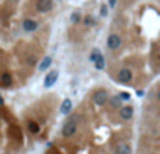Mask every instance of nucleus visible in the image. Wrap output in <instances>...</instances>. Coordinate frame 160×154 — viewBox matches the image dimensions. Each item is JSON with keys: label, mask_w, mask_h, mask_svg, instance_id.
Instances as JSON below:
<instances>
[{"label": "nucleus", "mask_w": 160, "mask_h": 154, "mask_svg": "<svg viewBox=\"0 0 160 154\" xmlns=\"http://www.w3.org/2000/svg\"><path fill=\"white\" fill-rule=\"evenodd\" d=\"M75 132H77V120H75V118H71V120H68V121L64 123L61 134H63V137L69 139V137H72Z\"/></svg>", "instance_id": "f257e3e1"}, {"label": "nucleus", "mask_w": 160, "mask_h": 154, "mask_svg": "<svg viewBox=\"0 0 160 154\" xmlns=\"http://www.w3.org/2000/svg\"><path fill=\"white\" fill-rule=\"evenodd\" d=\"M93 101H94V104H96V105L107 104V101H108V93H107V90L97 88L96 91L93 93Z\"/></svg>", "instance_id": "f03ea898"}, {"label": "nucleus", "mask_w": 160, "mask_h": 154, "mask_svg": "<svg viewBox=\"0 0 160 154\" xmlns=\"http://www.w3.org/2000/svg\"><path fill=\"white\" fill-rule=\"evenodd\" d=\"M132 79H134V72L130 69L122 68V69L118 71V80L121 84H129V82H132Z\"/></svg>", "instance_id": "7ed1b4c3"}, {"label": "nucleus", "mask_w": 160, "mask_h": 154, "mask_svg": "<svg viewBox=\"0 0 160 154\" xmlns=\"http://www.w3.org/2000/svg\"><path fill=\"white\" fill-rule=\"evenodd\" d=\"M121 43H122L121 41V36L116 35V33H113V35H110L108 38H107V47L110 50H116V49H119Z\"/></svg>", "instance_id": "20e7f679"}, {"label": "nucleus", "mask_w": 160, "mask_h": 154, "mask_svg": "<svg viewBox=\"0 0 160 154\" xmlns=\"http://www.w3.org/2000/svg\"><path fill=\"white\" fill-rule=\"evenodd\" d=\"M52 6H53L52 0H38V2H36L38 13H47V11L52 10Z\"/></svg>", "instance_id": "39448f33"}, {"label": "nucleus", "mask_w": 160, "mask_h": 154, "mask_svg": "<svg viewBox=\"0 0 160 154\" xmlns=\"http://www.w3.org/2000/svg\"><path fill=\"white\" fill-rule=\"evenodd\" d=\"M56 79H58V72L56 71H50V72H47V76L44 77V87L46 88H50L55 85L56 82Z\"/></svg>", "instance_id": "423d86ee"}, {"label": "nucleus", "mask_w": 160, "mask_h": 154, "mask_svg": "<svg viewBox=\"0 0 160 154\" xmlns=\"http://www.w3.org/2000/svg\"><path fill=\"white\" fill-rule=\"evenodd\" d=\"M132 116H134V108H132L130 105H124V107L119 108V118L121 120L127 121V120L132 118Z\"/></svg>", "instance_id": "0eeeda50"}, {"label": "nucleus", "mask_w": 160, "mask_h": 154, "mask_svg": "<svg viewBox=\"0 0 160 154\" xmlns=\"http://www.w3.org/2000/svg\"><path fill=\"white\" fill-rule=\"evenodd\" d=\"M22 29L25 30V32H35L36 29H38V22L36 21H33V19H24L22 21Z\"/></svg>", "instance_id": "6e6552de"}, {"label": "nucleus", "mask_w": 160, "mask_h": 154, "mask_svg": "<svg viewBox=\"0 0 160 154\" xmlns=\"http://www.w3.org/2000/svg\"><path fill=\"white\" fill-rule=\"evenodd\" d=\"M71 110H72V101H71L69 98L63 99V102H61V105H60V113H63V115H68Z\"/></svg>", "instance_id": "1a4fd4ad"}, {"label": "nucleus", "mask_w": 160, "mask_h": 154, "mask_svg": "<svg viewBox=\"0 0 160 154\" xmlns=\"http://www.w3.org/2000/svg\"><path fill=\"white\" fill-rule=\"evenodd\" d=\"M116 154H132V148L129 143H119L116 146Z\"/></svg>", "instance_id": "9d476101"}, {"label": "nucleus", "mask_w": 160, "mask_h": 154, "mask_svg": "<svg viewBox=\"0 0 160 154\" xmlns=\"http://www.w3.org/2000/svg\"><path fill=\"white\" fill-rule=\"evenodd\" d=\"M27 129H28V132H30V134L36 135V134H39V131H41V126L38 124L36 121H28V124H27Z\"/></svg>", "instance_id": "9b49d317"}, {"label": "nucleus", "mask_w": 160, "mask_h": 154, "mask_svg": "<svg viewBox=\"0 0 160 154\" xmlns=\"http://www.w3.org/2000/svg\"><path fill=\"white\" fill-rule=\"evenodd\" d=\"M93 63H94V66H96V69H99V71L105 68V60H104V55H102L100 52L97 53V57L94 58V61H93Z\"/></svg>", "instance_id": "f8f14e48"}, {"label": "nucleus", "mask_w": 160, "mask_h": 154, "mask_svg": "<svg viewBox=\"0 0 160 154\" xmlns=\"http://www.w3.org/2000/svg\"><path fill=\"white\" fill-rule=\"evenodd\" d=\"M107 102H110V105H111L113 108H121V107H122V101L119 99V96H111V98H108Z\"/></svg>", "instance_id": "ddd939ff"}, {"label": "nucleus", "mask_w": 160, "mask_h": 154, "mask_svg": "<svg viewBox=\"0 0 160 154\" xmlns=\"http://www.w3.org/2000/svg\"><path fill=\"white\" fill-rule=\"evenodd\" d=\"M50 65H52V58H50V57H44L43 61L39 63V66H38V69H39V71H46Z\"/></svg>", "instance_id": "4468645a"}, {"label": "nucleus", "mask_w": 160, "mask_h": 154, "mask_svg": "<svg viewBox=\"0 0 160 154\" xmlns=\"http://www.w3.org/2000/svg\"><path fill=\"white\" fill-rule=\"evenodd\" d=\"M0 82H2L5 87H9V85H11V82H13V79H11V76H9L8 72H5V74L0 76Z\"/></svg>", "instance_id": "2eb2a0df"}, {"label": "nucleus", "mask_w": 160, "mask_h": 154, "mask_svg": "<svg viewBox=\"0 0 160 154\" xmlns=\"http://www.w3.org/2000/svg\"><path fill=\"white\" fill-rule=\"evenodd\" d=\"M83 24L88 25V27H93V25H94V17H93V16H85Z\"/></svg>", "instance_id": "dca6fc26"}, {"label": "nucleus", "mask_w": 160, "mask_h": 154, "mask_svg": "<svg viewBox=\"0 0 160 154\" xmlns=\"http://www.w3.org/2000/svg\"><path fill=\"white\" fill-rule=\"evenodd\" d=\"M80 21V13H72L71 14V22L72 24H77Z\"/></svg>", "instance_id": "f3484780"}, {"label": "nucleus", "mask_w": 160, "mask_h": 154, "mask_svg": "<svg viewBox=\"0 0 160 154\" xmlns=\"http://www.w3.org/2000/svg\"><path fill=\"white\" fill-rule=\"evenodd\" d=\"M118 96H119L121 101H122V99H124V101H129V99H130V94L126 93V91H124V93H121V94H118Z\"/></svg>", "instance_id": "a211bd4d"}, {"label": "nucleus", "mask_w": 160, "mask_h": 154, "mask_svg": "<svg viewBox=\"0 0 160 154\" xmlns=\"http://www.w3.org/2000/svg\"><path fill=\"white\" fill-rule=\"evenodd\" d=\"M100 16H107V6L105 5L100 8Z\"/></svg>", "instance_id": "6ab92c4d"}, {"label": "nucleus", "mask_w": 160, "mask_h": 154, "mask_svg": "<svg viewBox=\"0 0 160 154\" xmlns=\"http://www.w3.org/2000/svg\"><path fill=\"white\" fill-rule=\"evenodd\" d=\"M115 3H116V0H110V2H108V5L113 8V6H115Z\"/></svg>", "instance_id": "aec40b11"}, {"label": "nucleus", "mask_w": 160, "mask_h": 154, "mask_svg": "<svg viewBox=\"0 0 160 154\" xmlns=\"http://www.w3.org/2000/svg\"><path fill=\"white\" fill-rule=\"evenodd\" d=\"M2 104H3V98H2V96H0V105H2Z\"/></svg>", "instance_id": "412c9836"}]
</instances>
